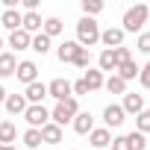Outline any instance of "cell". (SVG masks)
Listing matches in <instances>:
<instances>
[{"label":"cell","mask_w":150,"mask_h":150,"mask_svg":"<svg viewBox=\"0 0 150 150\" xmlns=\"http://www.w3.org/2000/svg\"><path fill=\"white\" fill-rule=\"evenodd\" d=\"M71 127H74V132H77V135H88V132L94 129V115L80 109V112H77V118L71 121Z\"/></svg>","instance_id":"9"},{"label":"cell","mask_w":150,"mask_h":150,"mask_svg":"<svg viewBox=\"0 0 150 150\" xmlns=\"http://www.w3.org/2000/svg\"><path fill=\"white\" fill-rule=\"evenodd\" d=\"M103 88L109 94H127V83L118 77V74H109V80H103Z\"/></svg>","instance_id":"25"},{"label":"cell","mask_w":150,"mask_h":150,"mask_svg":"<svg viewBox=\"0 0 150 150\" xmlns=\"http://www.w3.org/2000/svg\"><path fill=\"white\" fill-rule=\"evenodd\" d=\"M77 112H80V100L77 97H68V100H62V103H56L50 109V121L56 127H65V124H71L74 118H77Z\"/></svg>","instance_id":"3"},{"label":"cell","mask_w":150,"mask_h":150,"mask_svg":"<svg viewBox=\"0 0 150 150\" xmlns=\"http://www.w3.org/2000/svg\"><path fill=\"white\" fill-rule=\"evenodd\" d=\"M115 56H118V65H121V62H129V59H132L129 47H115Z\"/></svg>","instance_id":"36"},{"label":"cell","mask_w":150,"mask_h":150,"mask_svg":"<svg viewBox=\"0 0 150 150\" xmlns=\"http://www.w3.org/2000/svg\"><path fill=\"white\" fill-rule=\"evenodd\" d=\"M121 109H124V115H138V112H144V97L135 94V91H127Z\"/></svg>","instance_id":"11"},{"label":"cell","mask_w":150,"mask_h":150,"mask_svg":"<svg viewBox=\"0 0 150 150\" xmlns=\"http://www.w3.org/2000/svg\"><path fill=\"white\" fill-rule=\"evenodd\" d=\"M74 65H77V68H88V65H91V53L83 47V50L77 53V59H74Z\"/></svg>","instance_id":"32"},{"label":"cell","mask_w":150,"mask_h":150,"mask_svg":"<svg viewBox=\"0 0 150 150\" xmlns=\"http://www.w3.org/2000/svg\"><path fill=\"white\" fill-rule=\"evenodd\" d=\"M147 18H150V6L147 3H135V6H129L127 12H124V33H141V27L147 24Z\"/></svg>","instance_id":"1"},{"label":"cell","mask_w":150,"mask_h":150,"mask_svg":"<svg viewBox=\"0 0 150 150\" xmlns=\"http://www.w3.org/2000/svg\"><path fill=\"white\" fill-rule=\"evenodd\" d=\"M124 121H127V115H124L121 103H109V106L103 109V127H106V129H115V127H121Z\"/></svg>","instance_id":"8"},{"label":"cell","mask_w":150,"mask_h":150,"mask_svg":"<svg viewBox=\"0 0 150 150\" xmlns=\"http://www.w3.org/2000/svg\"><path fill=\"white\" fill-rule=\"evenodd\" d=\"M83 83L88 86V91H97V88H103V74H100L97 68H88V71L83 74Z\"/></svg>","instance_id":"24"},{"label":"cell","mask_w":150,"mask_h":150,"mask_svg":"<svg viewBox=\"0 0 150 150\" xmlns=\"http://www.w3.org/2000/svg\"><path fill=\"white\" fill-rule=\"evenodd\" d=\"M71 150H80V147H71Z\"/></svg>","instance_id":"41"},{"label":"cell","mask_w":150,"mask_h":150,"mask_svg":"<svg viewBox=\"0 0 150 150\" xmlns=\"http://www.w3.org/2000/svg\"><path fill=\"white\" fill-rule=\"evenodd\" d=\"M41 24H44V18L38 12H24V18H21V30L30 33V35H38L41 33Z\"/></svg>","instance_id":"12"},{"label":"cell","mask_w":150,"mask_h":150,"mask_svg":"<svg viewBox=\"0 0 150 150\" xmlns=\"http://www.w3.org/2000/svg\"><path fill=\"white\" fill-rule=\"evenodd\" d=\"M0 103H6V88H3V83H0Z\"/></svg>","instance_id":"38"},{"label":"cell","mask_w":150,"mask_h":150,"mask_svg":"<svg viewBox=\"0 0 150 150\" xmlns=\"http://www.w3.org/2000/svg\"><path fill=\"white\" fill-rule=\"evenodd\" d=\"M62 30H65V24H62V18H44V24H41V33L47 35V38H56V35H62Z\"/></svg>","instance_id":"22"},{"label":"cell","mask_w":150,"mask_h":150,"mask_svg":"<svg viewBox=\"0 0 150 150\" xmlns=\"http://www.w3.org/2000/svg\"><path fill=\"white\" fill-rule=\"evenodd\" d=\"M15 77H18L24 86H33V83H38V65H35L33 59H24V62H18Z\"/></svg>","instance_id":"7"},{"label":"cell","mask_w":150,"mask_h":150,"mask_svg":"<svg viewBox=\"0 0 150 150\" xmlns=\"http://www.w3.org/2000/svg\"><path fill=\"white\" fill-rule=\"evenodd\" d=\"M80 50H83V47H80L77 41H62V44L56 47V56H59V62H74Z\"/></svg>","instance_id":"16"},{"label":"cell","mask_w":150,"mask_h":150,"mask_svg":"<svg viewBox=\"0 0 150 150\" xmlns=\"http://www.w3.org/2000/svg\"><path fill=\"white\" fill-rule=\"evenodd\" d=\"M15 71H18V56L15 53H0V80L12 77Z\"/></svg>","instance_id":"17"},{"label":"cell","mask_w":150,"mask_h":150,"mask_svg":"<svg viewBox=\"0 0 150 150\" xmlns=\"http://www.w3.org/2000/svg\"><path fill=\"white\" fill-rule=\"evenodd\" d=\"M103 12V0H83V15L86 18H94Z\"/></svg>","instance_id":"29"},{"label":"cell","mask_w":150,"mask_h":150,"mask_svg":"<svg viewBox=\"0 0 150 150\" xmlns=\"http://www.w3.org/2000/svg\"><path fill=\"white\" fill-rule=\"evenodd\" d=\"M0 150H3V144H0Z\"/></svg>","instance_id":"42"},{"label":"cell","mask_w":150,"mask_h":150,"mask_svg":"<svg viewBox=\"0 0 150 150\" xmlns=\"http://www.w3.org/2000/svg\"><path fill=\"white\" fill-rule=\"evenodd\" d=\"M24 147L38 150V147H41V129H27V132H24Z\"/></svg>","instance_id":"27"},{"label":"cell","mask_w":150,"mask_h":150,"mask_svg":"<svg viewBox=\"0 0 150 150\" xmlns=\"http://www.w3.org/2000/svg\"><path fill=\"white\" fill-rule=\"evenodd\" d=\"M135 50L138 53H144V56H150V33H138V38H135Z\"/></svg>","instance_id":"31"},{"label":"cell","mask_w":150,"mask_h":150,"mask_svg":"<svg viewBox=\"0 0 150 150\" xmlns=\"http://www.w3.org/2000/svg\"><path fill=\"white\" fill-rule=\"evenodd\" d=\"M109 147H112V150H132V144L127 141V135H115Z\"/></svg>","instance_id":"33"},{"label":"cell","mask_w":150,"mask_h":150,"mask_svg":"<svg viewBox=\"0 0 150 150\" xmlns=\"http://www.w3.org/2000/svg\"><path fill=\"white\" fill-rule=\"evenodd\" d=\"M35 6H38V0H24V12H35Z\"/></svg>","instance_id":"37"},{"label":"cell","mask_w":150,"mask_h":150,"mask_svg":"<svg viewBox=\"0 0 150 150\" xmlns=\"http://www.w3.org/2000/svg\"><path fill=\"white\" fill-rule=\"evenodd\" d=\"M74 41H77L80 47H94L97 41H100V27H97V21L94 18H80V24H77V38H74Z\"/></svg>","instance_id":"2"},{"label":"cell","mask_w":150,"mask_h":150,"mask_svg":"<svg viewBox=\"0 0 150 150\" xmlns=\"http://www.w3.org/2000/svg\"><path fill=\"white\" fill-rule=\"evenodd\" d=\"M24 121L30 124V129H41L44 124H50V109H47L44 103H38V106H27Z\"/></svg>","instance_id":"4"},{"label":"cell","mask_w":150,"mask_h":150,"mask_svg":"<svg viewBox=\"0 0 150 150\" xmlns=\"http://www.w3.org/2000/svg\"><path fill=\"white\" fill-rule=\"evenodd\" d=\"M30 44H33V35L30 33H24V30L9 33V47L12 50H30Z\"/></svg>","instance_id":"18"},{"label":"cell","mask_w":150,"mask_h":150,"mask_svg":"<svg viewBox=\"0 0 150 150\" xmlns=\"http://www.w3.org/2000/svg\"><path fill=\"white\" fill-rule=\"evenodd\" d=\"M47 97H53L56 103H62V100L74 97V94H71V83H68L65 77H56V80H50V83H47Z\"/></svg>","instance_id":"5"},{"label":"cell","mask_w":150,"mask_h":150,"mask_svg":"<svg viewBox=\"0 0 150 150\" xmlns=\"http://www.w3.org/2000/svg\"><path fill=\"white\" fill-rule=\"evenodd\" d=\"M0 53H3V38H0Z\"/></svg>","instance_id":"40"},{"label":"cell","mask_w":150,"mask_h":150,"mask_svg":"<svg viewBox=\"0 0 150 150\" xmlns=\"http://www.w3.org/2000/svg\"><path fill=\"white\" fill-rule=\"evenodd\" d=\"M124 30L121 27H109V30H100V44L103 50H115V47H124Z\"/></svg>","instance_id":"6"},{"label":"cell","mask_w":150,"mask_h":150,"mask_svg":"<svg viewBox=\"0 0 150 150\" xmlns=\"http://www.w3.org/2000/svg\"><path fill=\"white\" fill-rule=\"evenodd\" d=\"M135 132H141V135L150 132V109H144V112L135 115Z\"/></svg>","instance_id":"28"},{"label":"cell","mask_w":150,"mask_h":150,"mask_svg":"<svg viewBox=\"0 0 150 150\" xmlns=\"http://www.w3.org/2000/svg\"><path fill=\"white\" fill-rule=\"evenodd\" d=\"M50 41H53V38H47L44 33H38V35H33V44H30V50H35L38 56H44V53H50Z\"/></svg>","instance_id":"26"},{"label":"cell","mask_w":150,"mask_h":150,"mask_svg":"<svg viewBox=\"0 0 150 150\" xmlns=\"http://www.w3.org/2000/svg\"><path fill=\"white\" fill-rule=\"evenodd\" d=\"M24 97H27V103H30V106H38V103L47 97V86H44V83H33V86H27Z\"/></svg>","instance_id":"15"},{"label":"cell","mask_w":150,"mask_h":150,"mask_svg":"<svg viewBox=\"0 0 150 150\" xmlns=\"http://www.w3.org/2000/svg\"><path fill=\"white\" fill-rule=\"evenodd\" d=\"M127 141L132 144V150H147V135H141V132H127Z\"/></svg>","instance_id":"30"},{"label":"cell","mask_w":150,"mask_h":150,"mask_svg":"<svg viewBox=\"0 0 150 150\" xmlns=\"http://www.w3.org/2000/svg\"><path fill=\"white\" fill-rule=\"evenodd\" d=\"M3 150H18V147H15V144H9V147H3Z\"/></svg>","instance_id":"39"},{"label":"cell","mask_w":150,"mask_h":150,"mask_svg":"<svg viewBox=\"0 0 150 150\" xmlns=\"http://www.w3.org/2000/svg\"><path fill=\"white\" fill-rule=\"evenodd\" d=\"M41 144H62V127H56L53 121L41 127Z\"/></svg>","instance_id":"19"},{"label":"cell","mask_w":150,"mask_h":150,"mask_svg":"<svg viewBox=\"0 0 150 150\" xmlns=\"http://www.w3.org/2000/svg\"><path fill=\"white\" fill-rule=\"evenodd\" d=\"M97 71H100V74H103V71H109V74L118 71V56H115V50H100V56H97Z\"/></svg>","instance_id":"14"},{"label":"cell","mask_w":150,"mask_h":150,"mask_svg":"<svg viewBox=\"0 0 150 150\" xmlns=\"http://www.w3.org/2000/svg\"><path fill=\"white\" fill-rule=\"evenodd\" d=\"M71 94H74V97H83V94H88V86H86L83 80H77V83H71Z\"/></svg>","instance_id":"35"},{"label":"cell","mask_w":150,"mask_h":150,"mask_svg":"<svg viewBox=\"0 0 150 150\" xmlns=\"http://www.w3.org/2000/svg\"><path fill=\"white\" fill-rule=\"evenodd\" d=\"M27 97L24 94H6V103H3V109L9 112V115H24L27 112Z\"/></svg>","instance_id":"13"},{"label":"cell","mask_w":150,"mask_h":150,"mask_svg":"<svg viewBox=\"0 0 150 150\" xmlns=\"http://www.w3.org/2000/svg\"><path fill=\"white\" fill-rule=\"evenodd\" d=\"M138 71H141V68L135 65V59H129V62H121L115 74H118V77H121L124 83H129V80H135V77H138Z\"/></svg>","instance_id":"23"},{"label":"cell","mask_w":150,"mask_h":150,"mask_svg":"<svg viewBox=\"0 0 150 150\" xmlns=\"http://www.w3.org/2000/svg\"><path fill=\"white\" fill-rule=\"evenodd\" d=\"M138 83H141V88H150V62L141 65V71H138Z\"/></svg>","instance_id":"34"},{"label":"cell","mask_w":150,"mask_h":150,"mask_svg":"<svg viewBox=\"0 0 150 150\" xmlns=\"http://www.w3.org/2000/svg\"><path fill=\"white\" fill-rule=\"evenodd\" d=\"M21 12L18 9H3V15H0V24H3L9 33H15V30H21Z\"/></svg>","instance_id":"20"},{"label":"cell","mask_w":150,"mask_h":150,"mask_svg":"<svg viewBox=\"0 0 150 150\" xmlns=\"http://www.w3.org/2000/svg\"><path fill=\"white\" fill-rule=\"evenodd\" d=\"M88 141H91L94 150H106V147L112 144V129H106V127H94V129L88 132Z\"/></svg>","instance_id":"10"},{"label":"cell","mask_w":150,"mask_h":150,"mask_svg":"<svg viewBox=\"0 0 150 150\" xmlns=\"http://www.w3.org/2000/svg\"><path fill=\"white\" fill-rule=\"evenodd\" d=\"M12 141H18V127L12 121H0V144L9 147Z\"/></svg>","instance_id":"21"}]
</instances>
